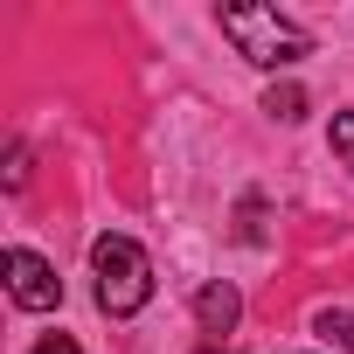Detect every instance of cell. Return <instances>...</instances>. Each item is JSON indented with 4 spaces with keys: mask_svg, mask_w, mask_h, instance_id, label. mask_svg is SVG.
Returning a JSON list of instances; mask_svg holds the SVG:
<instances>
[{
    "mask_svg": "<svg viewBox=\"0 0 354 354\" xmlns=\"http://www.w3.org/2000/svg\"><path fill=\"white\" fill-rule=\"evenodd\" d=\"M223 35H230L236 56L257 63V70H292L299 56H313V35L292 28L278 8H257V0H243V8H223Z\"/></svg>",
    "mask_w": 354,
    "mask_h": 354,
    "instance_id": "cell-1",
    "label": "cell"
},
{
    "mask_svg": "<svg viewBox=\"0 0 354 354\" xmlns=\"http://www.w3.org/2000/svg\"><path fill=\"white\" fill-rule=\"evenodd\" d=\"M91 278H97V306L111 313V319H132L146 299H153V264H146V250L132 243V236H97L91 243Z\"/></svg>",
    "mask_w": 354,
    "mask_h": 354,
    "instance_id": "cell-2",
    "label": "cell"
},
{
    "mask_svg": "<svg viewBox=\"0 0 354 354\" xmlns=\"http://www.w3.org/2000/svg\"><path fill=\"white\" fill-rule=\"evenodd\" d=\"M8 292H15V306H28V313H49V306H63V278H56V264L49 257H35V250H8Z\"/></svg>",
    "mask_w": 354,
    "mask_h": 354,
    "instance_id": "cell-3",
    "label": "cell"
},
{
    "mask_svg": "<svg viewBox=\"0 0 354 354\" xmlns=\"http://www.w3.org/2000/svg\"><path fill=\"white\" fill-rule=\"evenodd\" d=\"M195 319H202V333H236V319H243V292H236L230 278H209V285L195 292Z\"/></svg>",
    "mask_w": 354,
    "mask_h": 354,
    "instance_id": "cell-4",
    "label": "cell"
},
{
    "mask_svg": "<svg viewBox=\"0 0 354 354\" xmlns=\"http://www.w3.org/2000/svg\"><path fill=\"white\" fill-rule=\"evenodd\" d=\"M264 111H271L278 125H299V118H306V91H299V84H271V91H264Z\"/></svg>",
    "mask_w": 354,
    "mask_h": 354,
    "instance_id": "cell-5",
    "label": "cell"
},
{
    "mask_svg": "<svg viewBox=\"0 0 354 354\" xmlns=\"http://www.w3.org/2000/svg\"><path fill=\"white\" fill-rule=\"evenodd\" d=\"M319 333L340 340V347H354V306H326V313H319Z\"/></svg>",
    "mask_w": 354,
    "mask_h": 354,
    "instance_id": "cell-6",
    "label": "cell"
},
{
    "mask_svg": "<svg viewBox=\"0 0 354 354\" xmlns=\"http://www.w3.org/2000/svg\"><path fill=\"white\" fill-rule=\"evenodd\" d=\"M326 146H333V160H340V167H354V111H333V132H326Z\"/></svg>",
    "mask_w": 354,
    "mask_h": 354,
    "instance_id": "cell-7",
    "label": "cell"
},
{
    "mask_svg": "<svg viewBox=\"0 0 354 354\" xmlns=\"http://www.w3.org/2000/svg\"><path fill=\"white\" fill-rule=\"evenodd\" d=\"M257 216H264V202L250 195V202H243V223H236V236H243V243H264V223H257Z\"/></svg>",
    "mask_w": 354,
    "mask_h": 354,
    "instance_id": "cell-8",
    "label": "cell"
},
{
    "mask_svg": "<svg viewBox=\"0 0 354 354\" xmlns=\"http://www.w3.org/2000/svg\"><path fill=\"white\" fill-rule=\"evenodd\" d=\"M8 188H28V146H8Z\"/></svg>",
    "mask_w": 354,
    "mask_h": 354,
    "instance_id": "cell-9",
    "label": "cell"
},
{
    "mask_svg": "<svg viewBox=\"0 0 354 354\" xmlns=\"http://www.w3.org/2000/svg\"><path fill=\"white\" fill-rule=\"evenodd\" d=\"M35 354H84V347H77L70 333H42V340H35Z\"/></svg>",
    "mask_w": 354,
    "mask_h": 354,
    "instance_id": "cell-10",
    "label": "cell"
},
{
    "mask_svg": "<svg viewBox=\"0 0 354 354\" xmlns=\"http://www.w3.org/2000/svg\"><path fill=\"white\" fill-rule=\"evenodd\" d=\"M195 354H236V347H195Z\"/></svg>",
    "mask_w": 354,
    "mask_h": 354,
    "instance_id": "cell-11",
    "label": "cell"
}]
</instances>
